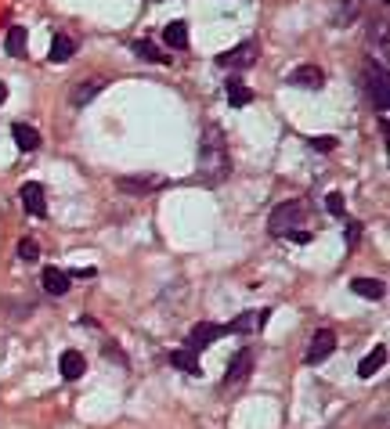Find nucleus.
Masks as SVG:
<instances>
[{
  "mask_svg": "<svg viewBox=\"0 0 390 429\" xmlns=\"http://www.w3.org/2000/svg\"><path fill=\"white\" fill-rule=\"evenodd\" d=\"M231 173V159H228V144H224V130L221 127H206L202 141H199V177L206 188H217Z\"/></svg>",
  "mask_w": 390,
  "mask_h": 429,
  "instance_id": "nucleus-1",
  "label": "nucleus"
},
{
  "mask_svg": "<svg viewBox=\"0 0 390 429\" xmlns=\"http://www.w3.org/2000/svg\"><path fill=\"white\" fill-rule=\"evenodd\" d=\"M300 224H304V206H300V202H282V206H275L272 220H267V228H272L275 238H289Z\"/></svg>",
  "mask_w": 390,
  "mask_h": 429,
  "instance_id": "nucleus-2",
  "label": "nucleus"
},
{
  "mask_svg": "<svg viewBox=\"0 0 390 429\" xmlns=\"http://www.w3.org/2000/svg\"><path fill=\"white\" fill-rule=\"evenodd\" d=\"M365 87H369V94L376 101V112L386 119V108H390V83H386V69L376 66V61H369L365 66Z\"/></svg>",
  "mask_w": 390,
  "mask_h": 429,
  "instance_id": "nucleus-3",
  "label": "nucleus"
},
{
  "mask_svg": "<svg viewBox=\"0 0 390 429\" xmlns=\"http://www.w3.org/2000/svg\"><path fill=\"white\" fill-rule=\"evenodd\" d=\"M221 335H228V325H214V321H199L192 332H188V350H206V347H214Z\"/></svg>",
  "mask_w": 390,
  "mask_h": 429,
  "instance_id": "nucleus-4",
  "label": "nucleus"
},
{
  "mask_svg": "<svg viewBox=\"0 0 390 429\" xmlns=\"http://www.w3.org/2000/svg\"><path fill=\"white\" fill-rule=\"evenodd\" d=\"M333 350H336V332H333V328H318V332L311 335V347H307L304 361H307V364H322Z\"/></svg>",
  "mask_w": 390,
  "mask_h": 429,
  "instance_id": "nucleus-5",
  "label": "nucleus"
},
{
  "mask_svg": "<svg viewBox=\"0 0 390 429\" xmlns=\"http://www.w3.org/2000/svg\"><path fill=\"white\" fill-rule=\"evenodd\" d=\"M22 209L29 213V217H47V202H44V184H37V180H29V184H22Z\"/></svg>",
  "mask_w": 390,
  "mask_h": 429,
  "instance_id": "nucleus-6",
  "label": "nucleus"
},
{
  "mask_svg": "<svg viewBox=\"0 0 390 429\" xmlns=\"http://www.w3.org/2000/svg\"><path fill=\"white\" fill-rule=\"evenodd\" d=\"M116 188H119V192H127V195H145V192H156V188H163V177H152V173L116 177Z\"/></svg>",
  "mask_w": 390,
  "mask_h": 429,
  "instance_id": "nucleus-7",
  "label": "nucleus"
},
{
  "mask_svg": "<svg viewBox=\"0 0 390 429\" xmlns=\"http://www.w3.org/2000/svg\"><path fill=\"white\" fill-rule=\"evenodd\" d=\"M253 361H257V354L250 350V347H243L231 361H228V375H224V386H231V383H243L250 372H253Z\"/></svg>",
  "mask_w": 390,
  "mask_h": 429,
  "instance_id": "nucleus-8",
  "label": "nucleus"
},
{
  "mask_svg": "<svg viewBox=\"0 0 390 429\" xmlns=\"http://www.w3.org/2000/svg\"><path fill=\"white\" fill-rule=\"evenodd\" d=\"M289 83L300 87V90H322V87H325V73H322L318 66H296V69L289 73Z\"/></svg>",
  "mask_w": 390,
  "mask_h": 429,
  "instance_id": "nucleus-9",
  "label": "nucleus"
},
{
  "mask_svg": "<svg viewBox=\"0 0 390 429\" xmlns=\"http://www.w3.org/2000/svg\"><path fill=\"white\" fill-rule=\"evenodd\" d=\"M267 318H272V306H260V311H246L243 318H235L228 325V332H238V335H246V332H260L267 325Z\"/></svg>",
  "mask_w": 390,
  "mask_h": 429,
  "instance_id": "nucleus-10",
  "label": "nucleus"
},
{
  "mask_svg": "<svg viewBox=\"0 0 390 429\" xmlns=\"http://www.w3.org/2000/svg\"><path fill=\"white\" fill-rule=\"evenodd\" d=\"M253 61H257V47L246 40V44H238L235 51L221 54V58H217V66H224V69H228V66H231V69H250Z\"/></svg>",
  "mask_w": 390,
  "mask_h": 429,
  "instance_id": "nucleus-11",
  "label": "nucleus"
},
{
  "mask_svg": "<svg viewBox=\"0 0 390 429\" xmlns=\"http://www.w3.org/2000/svg\"><path fill=\"white\" fill-rule=\"evenodd\" d=\"M102 87H105V80H83V83H76L73 87V108H83V105H91L98 94H102Z\"/></svg>",
  "mask_w": 390,
  "mask_h": 429,
  "instance_id": "nucleus-12",
  "label": "nucleus"
},
{
  "mask_svg": "<svg viewBox=\"0 0 390 429\" xmlns=\"http://www.w3.org/2000/svg\"><path fill=\"white\" fill-rule=\"evenodd\" d=\"M11 137H15L18 151H37V148H40V130L29 127V123H15V127H11Z\"/></svg>",
  "mask_w": 390,
  "mask_h": 429,
  "instance_id": "nucleus-13",
  "label": "nucleus"
},
{
  "mask_svg": "<svg viewBox=\"0 0 390 429\" xmlns=\"http://www.w3.org/2000/svg\"><path fill=\"white\" fill-rule=\"evenodd\" d=\"M383 364H386V347L376 343V350H369V354L362 357V364H358V375H362V379H372Z\"/></svg>",
  "mask_w": 390,
  "mask_h": 429,
  "instance_id": "nucleus-14",
  "label": "nucleus"
},
{
  "mask_svg": "<svg viewBox=\"0 0 390 429\" xmlns=\"http://www.w3.org/2000/svg\"><path fill=\"white\" fill-rule=\"evenodd\" d=\"M351 292L362 296V299H383L386 296V285L379 278H354L351 282Z\"/></svg>",
  "mask_w": 390,
  "mask_h": 429,
  "instance_id": "nucleus-15",
  "label": "nucleus"
},
{
  "mask_svg": "<svg viewBox=\"0 0 390 429\" xmlns=\"http://www.w3.org/2000/svg\"><path fill=\"white\" fill-rule=\"evenodd\" d=\"M73 54H76V40H73V37L58 33V37L51 40V54H47V58L54 61V66H62V61H69Z\"/></svg>",
  "mask_w": 390,
  "mask_h": 429,
  "instance_id": "nucleus-16",
  "label": "nucleus"
},
{
  "mask_svg": "<svg viewBox=\"0 0 390 429\" xmlns=\"http://www.w3.org/2000/svg\"><path fill=\"white\" fill-rule=\"evenodd\" d=\"M44 289L51 296H66L69 292V274L58 271V267H44Z\"/></svg>",
  "mask_w": 390,
  "mask_h": 429,
  "instance_id": "nucleus-17",
  "label": "nucleus"
},
{
  "mask_svg": "<svg viewBox=\"0 0 390 429\" xmlns=\"http://www.w3.org/2000/svg\"><path fill=\"white\" fill-rule=\"evenodd\" d=\"M83 372H87V357H83L80 350H66V354H62V375L73 383V379H80Z\"/></svg>",
  "mask_w": 390,
  "mask_h": 429,
  "instance_id": "nucleus-18",
  "label": "nucleus"
},
{
  "mask_svg": "<svg viewBox=\"0 0 390 429\" xmlns=\"http://www.w3.org/2000/svg\"><path fill=\"white\" fill-rule=\"evenodd\" d=\"M163 44L173 47V51L188 47V25H185V22H166V29H163Z\"/></svg>",
  "mask_w": 390,
  "mask_h": 429,
  "instance_id": "nucleus-19",
  "label": "nucleus"
},
{
  "mask_svg": "<svg viewBox=\"0 0 390 429\" xmlns=\"http://www.w3.org/2000/svg\"><path fill=\"white\" fill-rule=\"evenodd\" d=\"M228 101H231L235 108H246V105L253 101V90H250L243 80H231V83H228Z\"/></svg>",
  "mask_w": 390,
  "mask_h": 429,
  "instance_id": "nucleus-20",
  "label": "nucleus"
},
{
  "mask_svg": "<svg viewBox=\"0 0 390 429\" xmlns=\"http://www.w3.org/2000/svg\"><path fill=\"white\" fill-rule=\"evenodd\" d=\"M170 364L181 368V372H188V375H199V361H195L192 350H173V354H170Z\"/></svg>",
  "mask_w": 390,
  "mask_h": 429,
  "instance_id": "nucleus-21",
  "label": "nucleus"
},
{
  "mask_svg": "<svg viewBox=\"0 0 390 429\" xmlns=\"http://www.w3.org/2000/svg\"><path fill=\"white\" fill-rule=\"evenodd\" d=\"M4 47H8V54L22 58V51H25V25H11V29H8V40H4Z\"/></svg>",
  "mask_w": 390,
  "mask_h": 429,
  "instance_id": "nucleus-22",
  "label": "nucleus"
},
{
  "mask_svg": "<svg viewBox=\"0 0 390 429\" xmlns=\"http://www.w3.org/2000/svg\"><path fill=\"white\" fill-rule=\"evenodd\" d=\"M134 51H138V58H145V61H159V66H166V54H159V47L156 44H145V40H138L134 44Z\"/></svg>",
  "mask_w": 390,
  "mask_h": 429,
  "instance_id": "nucleus-23",
  "label": "nucleus"
},
{
  "mask_svg": "<svg viewBox=\"0 0 390 429\" xmlns=\"http://www.w3.org/2000/svg\"><path fill=\"white\" fill-rule=\"evenodd\" d=\"M18 260L37 263V260H40V245H37L33 238H22V242H18Z\"/></svg>",
  "mask_w": 390,
  "mask_h": 429,
  "instance_id": "nucleus-24",
  "label": "nucleus"
},
{
  "mask_svg": "<svg viewBox=\"0 0 390 429\" xmlns=\"http://www.w3.org/2000/svg\"><path fill=\"white\" fill-rule=\"evenodd\" d=\"M325 209L333 213V217H343V195L340 192H329L325 195Z\"/></svg>",
  "mask_w": 390,
  "mask_h": 429,
  "instance_id": "nucleus-25",
  "label": "nucleus"
},
{
  "mask_svg": "<svg viewBox=\"0 0 390 429\" xmlns=\"http://www.w3.org/2000/svg\"><path fill=\"white\" fill-rule=\"evenodd\" d=\"M311 148H315V151H333V148H336V137H333V134L311 137Z\"/></svg>",
  "mask_w": 390,
  "mask_h": 429,
  "instance_id": "nucleus-26",
  "label": "nucleus"
},
{
  "mask_svg": "<svg viewBox=\"0 0 390 429\" xmlns=\"http://www.w3.org/2000/svg\"><path fill=\"white\" fill-rule=\"evenodd\" d=\"M358 235H362V224H358V220H351V224H347V231H343L347 245H354V242H358Z\"/></svg>",
  "mask_w": 390,
  "mask_h": 429,
  "instance_id": "nucleus-27",
  "label": "nucleus"
},
{
  "mask_svg": "<svg viewBox=\"0 0 390 429\" xmlns=\"http://www.w3.org/2000/svg\"><path fill=\"white\" fill-rule=\"evenodd\" d=\"M289 238H293V242H300V245H304V242H311V231H293Z\"/></svg>",
  "mask_w": 390,
  "mask_h": 429,
  "instance_id": "nucleus-28",
  "label": "nucleus"
},
{
  "mask_svg": "<svg viewBox=\"0 0 390 429\" xmlns=\"http://www.w3.org/2000/svg\"><path fill=\"white\" fill-rule=\"evenodd\" d=\"M4 101H8V83L0 80V105H4Z\"/></svg>",
  "mask_w": 390,
  "mask_h": 429,
  "instance_id": "nucleus-29",
  "label": "nucleus"
}]
</instances>
